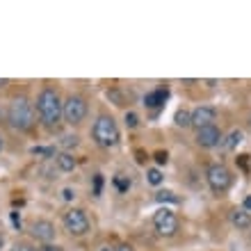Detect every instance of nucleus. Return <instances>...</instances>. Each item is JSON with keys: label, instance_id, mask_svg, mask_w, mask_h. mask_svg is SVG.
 I'll return each mask as SVG.
<instances>
[{"label": "nucleus", "instance_id": "obj_12", "mask_svg": "<svg viewBox=\"0 0 251 251\" xmlns=\"http://www.w3.org/2000/svg\"><path fill=\"white\" fill-rule=\"evenodd\" d=\"M55 162L60 167V172H73V169L78 167V160L73 158V153H69V151L57 153V155H55Z\"/></svg>", "mask_w": 251, "mask_h": 251}, {"label": "nucleus", "instance_id": "obj_24", "mask_svg": "<svg viewBox=\"0 0 251 251\" xmlns=\"http://www.w3.org/2000/svg\"><path fill=\"white\" fill-rule=\"evenodd\" d=\"M153 158H155V162H158V165H167V162H169V153H167V151H155V155H153Z\"/></svg>", "mask_w": 251, "mask_h": 251}, {"label": "nucleus", "instance_id": "obj_14", "mask_svg": "<svg viewBox=\"0 0 251 251\" xmlns=\"http://www.w3.org/2000/svg\"><path fill=\"white\" fill-rule=\"evenodd\" d=\"M242 139H245V132L242 130H231L224 139H222V146H224L226 151H235V149L242 144Z\"/></svg>", "mask_w": 251, "mask_h": 251}, {"label": "nucleus", "instance_id": "obj_20", "mask_svg": "<svg viewBox=\"0 0 251 251\" xmlns=\"http://www.w3.org/2000/svg\"><path fill=\"white\" fill-rule=\"evenodd\" d=\"M107 99H112L114 105H124V96L119 89H107Z\"/></svg>", "mask_w": 251, "mask_h": 251}, {"label": "nucleus", "instance_id": "obj_29", "mask_svg": "<svg viewBox=\"0 0 251 251\" xmlns=\"http://www.w3.org/2000/svg\"><path fill=\"white\" fill-rule=\"evenodd\" d=\"M12 224L16 226V228H21V217H19V212H12Z\"/></svg>", "mask_w": 251, "mask_h": 251}, {"label": "nucleus", "instance_id": "obj_25", "mask_svg": "<svg viewBox=\"0 0 251 251\" xmlns=\"http://www.w3.org/2000/svg\"><path fill=\"white\" fill-rule=\"evenodd\" d=\"M62 199H64V201H73V199H75V190H73V187H64V190H62Z\"/></svg>", "mask_w": 251, "mask_h": 251}, {"label": "nucleus", "instance_id": "obj_11", "mask_svg": "<svg viewBox=\"0 0 251 251\" xmlns=\"http://www.w3.org/2000/svg\"><path fill=\"white\" fill-rule=\"evenodd\" d=\"M228 219H231V224L235 226L238 231H245V228L251 226V215L247 210H242V208H233V210L228 212Z\"/></svg>", "mask_w": 251, "mask_h": 251}, {"label": "nucleus", "instance_id": "obj_21", "mask_svg": "<svg viewBox=\"0 0 251 251\" xmlns=\"http://www.w3.org/2000/svg\"><path fill=\"white\" fill-rule=\"evenodd\" d=\"M32 155H46V158H53V155H55V149H44V146H34V149H32Z\"/></svg>", "mask_w": 251, "mask_h": 251}, {"label": "nucleus", "instance_id": "obj_8", "mask_svg": "<svg viewBox=\"0 0 251 251\" xmlns=\"http://www.w3.org/2000/svg\"><path fill=\"white\" fill-rule=\"evenodd\" d=\"M217 121V110L210 105H199L197 110H192V128H208V126H215Z\"/></svg>", "mask_w": 251, "mask_h": 251}, {"label": "nucleus", "instance_id": "obj_7", "mask_svg": "<svg viewBox=\"0 0 251 251\" xmlns=\"http://www.w3.org/2000/svg\"><path fill=\"white\" fill-rule=\"evenodd\" d=\"M153 226H155V231L162 235V238H172L176 235L178 231V217H176V212L172 208H160L155 215H153Z\"/></svg>", "mask_w": 251, "mask_h": 251}, {"label": "nucleus", "instance_id": "obj_26", "mask_svg": "<svg viewBox=\"0 0 251 251\" xmlns=\"http://www.w3.org/2000/svg\"><path fill=\"white\" fill-rule=\"evenodd\" d=\"M12 251H39L37 247H32V245H27V242H19V245L14 247Z\"/></svg>", "mask_w": 251, "mask_h": 251}, {"label": "nucleus", "instance_id": "obj_28", "mask_svg": "<svg viewBox=\"0 0 251 251\" xmlns=\"http://www.w3.org/2000/svg\"><path fill=\"white\" fill-rule=\"evenodd\" d=\"M242 210H247L251 215V194L249 197H245V201H242Z\"/></svg>", "mask_w": 251, "mask_h": 251}, {"label": "nucleus", "instance_id": "obj_30", "mask_svg": "<svg viewBox=\"0 0 251 251\" xmlns=\"http://www.w3.org/2000/svg\"><path fill=\"white\" fill-rule=\"evenodd\" d=\"M135 155H137V162H139V165H142V162L146 160V153L144 151H135Z\"/></svg>", "mask_w": 251, "mask_h": 251}, {"label": "nucleus", "instance_id": "obj_1", "mask_svg": "<svg viewBox=\"0 0 251 251\" xmlns=\"http://www.w3.org/2000/svg\"><path fill=\"white\" fill-rule=\"evenodd\" d=\"M37 114H39V121L46 126L48 130H53L60 126V121L64 119L62 117V99H60V92L55 87L46 85L41 87V92L37 94Z\"/></svg>", "mask_w": 251, "mask_h": 251}, {"label": "nucleus", "instance_id": "obj_9", "mask_svg": "<svg viewBox=\"0 0 251 251\" xmlns=\"http://www.w3.org/2000/svg\"><path fill=\"white\" fill-rule=\"evenodd\" d=\"M30 235H32L37 242L48 245V242H53L55 240V224L53 222H48V219H37V222L30 224Z\"/></svg>", "mask_w": 251, "mask_h": 251}, {"label": "nucleus", "instance_id": "obj_19", "mask_svg": "<svg viewBox=\"0 0 251 251\" xmlns=\"http://www.w3.org/2000/svg\"><path fill=\"white\" fill-rule=\"evenodd\" d=\"M112 183H114V187H117L119 192H128V190H130V178H126V176H121V174H119V176H114Z\"/></svg>", "mask_w": 251, "mask_h": 251}, {"label": "nucleus", "instance_id": "obj_33", "mask_svg": "<svg viewBox=\"0 0 251 251\" xmlns=\"http://www.w3.org/2000/svg\"><path fill=\"white\" fill-rule=\"evenodd\" d=\"M7 85H9V80H7V78H0V89H5Z\"/></svg>", "mask_w": 251, "mask_h": 251}, {"label": "nucleus", "instance_id": "obj_15", "mask_svg": "<svg viewBox=\"0 0 251 251\" xmlns=\"http://www.w3.org/2000/svg\"><path fill=\"white\" fill-rule=\"evenodd\" d=\"M174 124L178 128H192V112L185 110V107H180L178 112L174 114Z\"/></svg>", "mask_w": 251, "mask_h": 251}, {"label": "nucleus", "instance_id": "obj_5", "mask_svg": "<svg viewBox=\"0 0 251 251\" xmlns=\"http://www.w3.org/2000/svg\"><path fill=\"white\" fill-rule=\"evenodd\" d=\"M62 224H64L66 233L73 235V238H82L89 233L92 224H89V217L82 208H69V210L62 215Z\"/></svg>", "mask_w": 251, "mask_h": 251}, {"label": "nucleus", "instance_id": "obj_27", "mask_svg": "<svg viewBox=\"0 0 251 251\" xmlns=\"http://www.w3.org/2000/svg\"><path fill=\"white\" fill-rule=\"evenodd\" d=\"M39 251H64L60 245H53V242H48V245H41Z\"/></svg>", "mask_w": 251, "mask_h": 251}, {"label": "nucleus", "instance_id": "obj_17", "mask_svg": "<svg viewBox=\"0 0 251 251\" xmlns=\"http://www.w3.org/2000/svg\"><path fill=\"white\" fill-rule=\"evenodd\" d=\"M146 180H149L151 185H160V183L165 180V176H162V172H160V169H155V167H153V169H146Z\"/></svg>", "mask_w": 251, "mask_h": 251}, {"label": "nucleus", "instance_id": "obj_34", "mask_svg": "<svg viewBox=\"0 0 251 251\" xmlns=\"http://www.w3.org/2000/svg\"><path fill=\"white\" fill-rule=\"evenodd\" d=\"M5 151V135H0V153Z\"/></svg>", "mask_w": 251, "mask_h": 251}, {"label": "nucleus", "instance_id": "obj_23", "mask_svg": "<svg viewBox=\"0 0 251 251\" xmlns=\"http://www.w3.org/2000/svg\"><path fill=\"white\" fill-rule=\"evenodd\" d=\"M100 192H103V176H100V174H96V176H94V194H96V197H100Z\"/></svg>", "mask_w": 251, "mask_h": 251}, {"label": "nucleus", "instance_id": "obj_4", "mask_svg": "<svg viewBox=\"0 0 251 251\" xmlns=\"http://www.w3.org/2000/svg\"><path fill=\"white\" fill-rule=\"evenodd\" d=\"M205 180H208V185H210V190L215 192V194H224V192L233 185V174H231V169L226 165H222V162H212V165H208V169H205Z\"/></svg>", "mask_w": 251, "mask_h": 251}, {"label": "nucleus", "instance_id": "obj_22", "mask_svg": "<svg viewBox=\"0 0 251 251\" xmlns=\"http://www.w3.org/2000/svg\"><path fill=\"white\" fill-rule=\"evenodd\" d=\"M126 126H128V128H137V126H139V117L135 112H126Z\"/></svg>", "mask_w": 251, "mask_h": 251}, {"label": "nucleus", "instance_id": "obj_35", "mask_svg": "<svg viewBox=\"0 0 251 251\" xmlns=\"http://www.w3.org/2000/svg\"><path fill=\"white\" fill-rule=\"evenodd\" d=\"M0 245H2V238H0Z\"/></svg>", "mask_w": 251, "mask_h": 251}, {"label": "nucleus", "instance_id": "obj_2", "mask_svg": "<svg viewBox=\"0 0 251 251\" xmlns=\"http://www.w3.org/2000/svg\"><path fill=\"white\" fill-rule=\"evenodd\" d=\"M7 121L14 130L19 132H27L32 130L34 124H37V117H34V105L25 96H16V99L9 103L7 107Z\"/></svg>", "mask_w": 251, "mask_h": 251}, {"label": "nucleus", "instance_id": "obj_6", "mask_svg": "<svg viewBox=\"0 0 251 251\" xmlns=\"http://www.w3.org/2000/svg\"><path fill=\"white\" fill-rule=\"evenodd\" d=\"M62 117H64L66 124L78 126L85 121L87 117V100L80 96V94H71L62 100Z\"/></svg>", "mask_w": 251, "mask_h": 251}, {"label": "nucleus", "instance_id": "obj_10", "mask_svg": "<svg viewBox=\"0 0 251 251\" xmlns=\"http://www.w3.org/2000/svg\"><path fill=\"white\" fill-rule=\"evenodd\" d=\"M222 139H224V132L219 130L217 126H208V128L197 130V144L201 149H215V146L222 144Z\"/></svg>", "mask_w": 251, "mask_h": 251}, {"label": "nucleus", "instance_id": "obj_16", "mask_svg": "<svg viewBox=\"0 0 251 251\" xmlns=\"http://www.w3.org/2000/svg\"><path fill=\"white\" fill-rule=\"evenodd\" d=\"M155 201H158V203H178V197H176L172 190H160L158 194H155Z\"/></svg>", "mask_w": 251, "mask_h": 251}, {"label": "nucleus", "instance_id": "obj_18", "mask_svg": "<svg viewBox=\"0 0 251 251\" xmlns=\"http://www.w3.org/2000/svg\"><path fill=\"white\" fill-rule=\"evenodd\" d=\"M78 144H80V137L75 135V132H73V135H64V137H62V149H66V151H69V149H75Z\"/></svg>", "mask_w": 251, "mask_h": 251}, {"label": "nucleus", "instance_id": "obj_13", "mask_svg": "<svg viewBox=\"0 0 251 251\" xmlns=\"http://www.w3.org/2000/svg\"><path fill=\"white\" fill-rule=\"evenodd\" d=\"M167 96H169L167 89H155V92H151V94H146L144 96V105L146 107H160L167 100Z\"/></svg>", "mask_w": 251, "mask_h": 251}, {"label": "nucleus", "instance_id": "obj_32", "mask_svg": "<svg viewBox=\"0 0 251 251\" xmlns=\"http://www.w3.org/2000/svg\"><path fill=\"white\" fill-rule=\"evenodd\" d=\"M117 251H135V249H132L130 245H119L117 247Z\"/></svg>", "mask_w": 251, "mask_h": 251}, {"label": "nucleus", "instance_id": "obj_31", "mask_svg": "<svg viewBox=\"0 0 251 251\" xmlns=\"http://www.w3.org/2000/svg\"><path fill=\"white\" fill-rule=\"evenodd\" d=\"M99 251H117V247H112V245H103V247H99Z\"/></svg>", "mask_w": 251, "mask_h": 251}, {"label": "nucleus", "instance_id": "obj_3", "mask_svg": "<svg viewBox=\"0 0 251 251\" xmlns=\"http://www.w3.org/2000/svg\"><path fill=\"white\" fill-rule=\"evenodd\" d=\"M92 137H94V142H96V146H100V149H114V146L119 144L121 132H119V126H117L114 117L100 114L99 119L94 121Z\"/></svg>", "mask_w": 251, "mask_h": 251}]
</instances>
